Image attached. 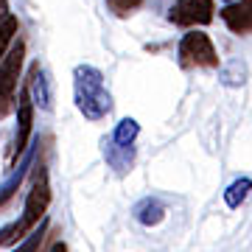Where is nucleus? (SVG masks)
Instances as JSON below:
<instances>
[{"instance_id": "nucleus-7", "label": "nucleus", "mask_w": 252, "mask_h": 252, "mask_svg": "<svg viewBox=\"0 0 252 252\" xmlns=\"http://www.w3.org/2000/svg\"><path fill=\"white\" fill-rule=\"evenodd\" d=\"M221 20L233 34H252V0H233L221 9Z\"/></svg>"}, {"instance_id": "nucleus-18", "label": "nucleus", "mask_w": 252, "mask_h": 252, "mask_svg": "<svg viewBox=\"0 0 252 252\" xmlns=\"http://www.w3.org/2000/svg\"><path fill=\"white\" fill-rule=\"evenodd\" d=\"M107 6L115 11L118 17H129V14L140 6V0H107Z\"/></svg>"}, {"instance_id": "nucleus-5", "label": "nucleus", "mask_w": 252, "mask_h": 252, "mask_svg": "<svg viewBox=\"0 0 252 252\" xmlns=\"http://www.w3.org/2000/svg\"><path fill=\"white\" fill-rule=\"evenodd\" d=\"M168 20L177 26H207L213 20V0H177Z\"/></svg>"}, {"instance_id": "nucleus-17", "label": "nucleus", "mask_w": 252, "mask_h": 252, "mask_svg": "<svg viewBox=\"0 0 252 252\" xmlns=\"http://www.w3.org/2000/svg\"><path fill=\"white\" fill-rule=\"evenodd\" d=\"M23 238V230H20V221H11L0 230V247H11V244H17Z\"/></svg>"}, {"instance_id": "nucleus-4", "label": "nucleus", "mask_w": 252, "mask_h": 252, "mask_svg": "<svg viewBox=\"0 0 252 252\" xmlns=\"http://www.w3.org/2000/svg\"><path fill=\"white\" fill-rule=\"evenodd\" d=\"M31 132H34V101H31L28 84H23L20 98H17V132H14V146H11L9 165H14V160L26 154L28 143H31Z\"/></svg>"}, {"instance_id": "nucleus-1", "label": "nucleus", "mask_w": 252, "mask_h": 252, "mask_svg": "<svg viewBox=\"0 0 252 252\" xmlns=\"http://www.w3.org/2000/svg\"><path fill=\"white\" fill-rule=\"evenodd\" d=\"M73 90H76V107L87 121H101L109 115L112 109V98L109 90L104 87V76L98 67L93 64H79L73 73Z\"/></svg>"}, {"instance_id": "nucleus-6", "label": "nucleus", "mask_w": 252, "mask_h": 252, "mask_svg": "<svg viewBox=\"0 0 252 252\" xmlns=\"http://www.w3.org/2000/svg\"><path fill=\"white\" fill-rule=\"evenodd\" d=\"M23 59H26V42H14V45H9L6 56L0 59V95L14 98L20 70H23Z\"/></svg>"}, {"instance_id": "nucleus-10", "label": "nucleus", "mask_w": 252, "mask_h": 252, "mask_svg": "<svg viewBox=\"0 0 252 252\" xmlns=\"http://www.w3.org/2000/svg\"><path fill=\"white\" fill-rule=\"evenodd\" d=\"M137 135H140V124H137L135 118H124V121L115 126V132H112V137H109V143L121 146V149H132L135 140H137Z\"/></svg>"}, {"instance_id": "nucleus-19", "label": "nucleus", "mask_w": 252, "mask_h": 252, "mask_svg": "<svg viewBox=\"0 0 252 252\" xmlns=\"http://www.w3.org/2000/svg\"><path fill=\"white\" fill-rule=\"evenodd\" d=\"M14 109V98H6V95H0V118H6Z\"/></svg>"}, {"instance_id": "nucleus-2", "label": "nucleus", "mask_w": 252, "mask_h": 252, "mask_svg": "<svg viewBox=\"0 0 252 252\" xmlns=\"http://www.w3.org/2000/svg\"><path fill=\"white\" fill-rule=\"evenodd\" d=\"M51 199H54V193H51L48 171H45V165L39 162L34 168V182H31V190H28V196H26V207H23V216H20V230H23V235L31 233L45 219L48 207H51Z\"/></svg>"}, {"instance_id": "nucleus-8", "label": "nucleus", "mask_w": 252, "mask_h": 252, "mask_svg": "<svg viewBox=\"0 0 252 252\" xmlns=\"http://www.w3.org/2000/svg\"><path fill=\"white\" fill-rule=\"evenodd\" d=\"M132 216H135V221H140L143 227H157L162 219H165V205H162L160 199L146 196V199H140V202L135 205Z\"/></svg>"}, {"instance_id": "nucleus-3", "label": "nucleus", "mask_w": 252, "mask_h": 252, "mask_svg": "<svg viewBox=\"0 0 252 252\" xmlns=\"http://www.w3.org/2000/svg\"><path fill=\"white\" fill-rule=\"evenodd\" d=\"M180 56L185 64H193V67H219V54L205 31H188L182 36Z\"/></svg>"}, {"instance_id": "nucleus-12", "label": "nucleus", "mask_w": 252, "mask_h": 252, "mask_svg": "<svg viewBox=\"0 0 252 252\" xmlns=\"http://www.w3.org/2000/svg\"><path fill=\"white\" fill-rule=\"evenodd\" d=\"M45 233H48V219H42V221H39L31 233L23 235V241H20L11 252H39V244H42Z\"/></svg>"}, {"instance_id": "nucleus-20", "label": "nucleus", "mask_w": 252, "mask_h": 252, "mask_svg": "<svg viewBox=\"0 0 252 252\" xmlns=\"http://www.w3.org/2000/svg\"><path fill=\"white\" fill-rule=\"evenodd\" d=\"M48 252H67V244H62V241H59V244H54V247H51Z\"/></svg>"}, {"instance_id": "nucleus-14", "label": "nucleus", "mask_w": 252, "mask_h": 252, "mask_svg": "<svg viewBox=\"0 0 252 252\" xmlns=\"http://www.w3.org/2000/svg\"><path fill=\"white\" fill-rule=\"evenodd\" d=\"M17 31H20L17 17H11V14H6V17H3V23H0V59L6 56V51H9L11 39L17 36Z\"/></svg>"}, {"instance_id": "nucleus-21", "label": "nucleus", "mask_w": 252, "mask_h": 252, "mask_svg": "<svg viewBox=\"0 0 252 252\" xmlns=\"http://www.w3.org/2000/svg\"><path fill=\"white\" fill-rule=\"evenodd\" d=\"M227 3H233V0H227Z\"/></svg>"}, {"instance_id": "nucleus-13", "label": "nucleus", "mask_w": 252, "mask_h": 252, "mask_svg": "<svg viewBox=\"0 0 252 252\" xmlns=\"http://www.w3.org/2000/svg\"><path fill=\"white\" fill-rule=\"evenodd\" d=\"M104 154H107V162L118 171H126L132 168V149H121L115 143H104Z\"/></svg>"}, {"instance_id": "nucleus-9", "label": "nucleus", "mask_w": 252, "mask_h": 252, "mask_svg": "<svg viewBox=\"0 0 252 252\" xmlns=\"http://www.w3.org/2000/svg\"><path fill=\"white\" fill-rule=\"evenodd\" d=\"M26 84H28V93H31V101L39 104L42 109H51V93H48V81L42 76V67L39 64H31Z\"/></svg>"}, {"instance_id": "nucleus-15", "label": "nucleus", "mask_w": 252, "mask_h": 252, "mask_svg": "<svg viewBox=\"0 0 252 252\" xmlns=\"http://www.w3.org/2000/svg\"><path fill=\"white\" fill-rule=\"evenodd\" d=\"M244 76H247V67H244L238 59L235 62H227L224 67H221V81H224L227 87H238V84H244Z\"/></svg>"}, {"instance_id": "nucleus-11", "label": "nucleus", "mask_w": 252, "mask_h": 252, "mask_svg": "<svg viewBox=\"0 0 252 252\" xmlns=\"http://www.w3.org/2000/svg\"><path fill=\"white\" fill-rule=\"evenodd\" d=\"M250 190H252V180H250V177H238L235 182H230V185H227V190H224V205L230 207V210L241 207L244 199L250 196Z\"/></svg>"}, {"instance_id": "nucleus-16", "label": "nucleus", "mask_w": 252, "mask_h": 252, "mask_svg": "<svg viewBox=\"0 0 252 252\" xmlns=\"http://www.w3.org/2000/svg\"><path fill=\"white\" fill-rule=\"evenodd\" d=\"M23 177H26V168H23V171H17V177H11L9 182H3V185H0V207H3L11 196H14V193H17V188H20V182H23Z\"/></svg>"}]
</instances>
